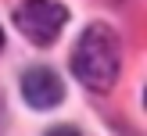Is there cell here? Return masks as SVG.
I'll return each instance as SVG.
<instances>
[{
    "mask_svg": "<svg viewBox=\"0 0 147 136\" xmlns=\"http://www.w3.org/2000/svg\"><path fill=\"white\" fill-rule=\"evenodd\" d=\"M0 47H4V32H0Z\"/></svg>",
    "mask_w": 147,
    "mask_h": 136,
    "instance_id": "5",
    "label": "cell"
},
{
    "mask_svg": "<svg viewBox=\"0 0 147 136\" xmlns=\"http://www.w3.org/2000/svg\"><path fill=\"white\" fill-rule=\"evenodd\" d=\"M47 136H79V129H72V125H54Z\"/></svg>",
    "mask_w": 147,
    "mask_h": 136,
    "instance_id": "4",
    "label": "cell"
},
{
    "mask_svg": "<svg viewBox=\"0 0 147 136\" xmlns=\"http://www.w3.org/2000/svg\"><path fill=\"white\" fill-rule=\"evenodd\" d=\"M22 93H25V100H29L32 107L47 111V107H57V104L65 100V82H61L57 72L36 64V68H29L25 75H22Z\"/></svg>",
    "mask_w": 147,
    "mask_h": 136,
    "instance_id": "3",
    "label": "cell"
},
{
    "mask_svg": "<svg viewBox=\"0 0 147 136\" xmlns=\"http://www.w3.org/2000/svg\"><path fill=\"white\" fill-rule=\"evenodd\" d=\"M122 68V50H119V36L111 25L93 21L83 29L76 50H72V72L76 79L93 93H108L119 79Z\"/></svg>",
    "mask_w": 147,
    "mask_h": 136,
    "instance_id": "1",
    "label": "cell"
},
{
    "mask_svg": "<svg viewBox=\"0 0 147 136\" xmlns=\"http://www.w3.org/2000/svg\"><path fill=\"white\" fill-rule=\"evenodd\" d=\"M68 11H65L57 0H22L14 7V25L36 43V47H50V43L61 36Z\"/></svg>",
    "mask_w": 147,
    "mask_h": 136,
    "instance_id": "2",
    "label": "cell"
}]
</instances>
